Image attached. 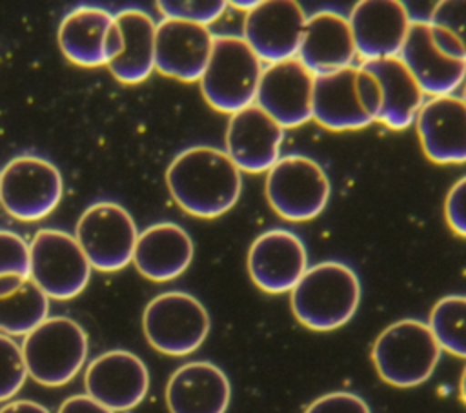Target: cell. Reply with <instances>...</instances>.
Returning a JSON list of instances; mask_svg holds the SVG:
<instances>
[{"label":"cell","mask_w":466,"mask_h":413,"mask_svg":"<svg viewBox=\"0 0 466 413\" xmlns=\"http://www.w3.org/2000/svg\"><path fill=\"white\" fill-rule=\"evenodd\" d=\"M360 67L370 71L379 82L380 113L377 122L395 131L410 127L424 104V93L400 58L368 60Z\"/></svg>","instance_id":"24"},{"label":"cell","mask_w":466,"mask_h":413,"mask_svg":"<svg viewBox=\"0 0 466 413\" xmlns=\"http://www.w3.org/2000/svg\"><path fill=\"white\" fill-rule=\"evenodd\" d=\"M113 15L100 7L82 5L69 11L58 27V45L67 60L82 67L106 65L104 40Z\"/></svg>","instance_id":"26"},{"label":"cell","mask_w":466,"mask_h":413,"mask_svg":"<svg viewBox=\"0 0 466 413\" xmlns=\"http://www.w3.org/2000/svg\"><path fill=\"white\" fill-rule=\"evenodd\" d=\"M459 395H461V400L466 404V366H464L462 375H461V382H459Z\"/></svg>","instance_id":"40"},{"label":"cell","mask_w":466,"mask_h":413,"mask_svg":"<svg viewBox=\"0 0 466 413\" xmlns=\"http://www.w3.org/2000/svg\"><path fill=\"white\" fill-rule=\"evenodd\" d=\"M91 266L76 238L60 229H40L29 242V278L47 298L69 300L84 291Z\"/></svg>","instance_id":"8"},{"label":"cell","mask_w":466,"mask_h":413,"mask_svg":"<svg viewBox=\"0 0 466 413\" xmlns=\"http://www.w3.org/2000/svg\"><path fill=\"white\" fill-rule=\"evenodd\" d=\"M113 18L122 35V51L107 67L122 84L144 82L155 69L157 24L140 9H124Z\"/></svg>","instance_id":"25"},{"label":"cell","mask_w":466,"mask_h":413,"mask_svg":"<svg viewBox=\"0 0 466 413\" xmlns=\"http://www.w3.org/2000/svg\"><path fill=\"white\" fill-rule=\"evenodd\" d=\"M284 129L258 106L244 107L229 116L226 153L240 171L264 173L280 158Z\"/></svg>","instance_id":"17"},{"label":"cell","mask_w":466,"mask_h":413,"mask_svg":"<svg viewBox=\"0 0 466 413\" xmlns=\"http://www.w3.org/2000/svg\"><path fill=\"white\" fill-rule=\"evenodd\" d=\"M289 293L291 311L304 327L333 331L357 313L360 280L344 262L324 260L308 267Z\"/></svg>","instance_id":"2"},{"label":"cell","mask_w":466,"mask_h":413,"mask_svg":"<svg viewBox=\"0 0 466 413\" xmlns=\"http://www.w3.org/2000/svg\"><path fill=\"white\" fill-rule=\"evenodd\" d=\"M60 198V171L46 158L20 155L0 171V204L18 220L35 222L47 217Z\"/></svg>","instance_id":"10"},{"label":"cell","mask_w":466,"mask_h":413,"mask_svg":"<svg viewBox=\"0 0 466 413\" xmlns=\"http://www.w3.org/2000/svg\"><path fill=\"white\" fill-rule=\"evenodd\" d=\"M193 253V240L184 227L173 222H158L138 233L133 264L146 278L167 282L189 267Z\"/></svg>","instance_id":"23"},{"label":"cell","mask_w":466,"mask_h":413,"mask_svg":"<svg viewBox=\"0 0 466 413\" xmlns=\"http://www.w3.org/2000/svg\"><path fill=\"white\" fill-rule=\"evenodd\" d=\"M441 353L442 349L426 322L402 318L375 338L371 360L386 384L415 388L433 375Z\"/></svg>","instance_id":"4"},{"label":"cell","mask_w":466,"mask_h":413,"mask_svg":"<svg viewBox=\"0 0 466 413\" xmlns=\"http://www.w3.org/2000/svg\"><path fill=\"white\" fill-rule=\"evenodd\" d=\"M58 413H115V411L107 409L106 406H102L100 402L93 400L87 395H75L66 398L60 404Z\"/></svg>","instance_id":"35"},{"label":"cell","mask_w":466,"mask_h":413,"mask_svg":"<svg viewBox=\"0 0 466 413\" xmlns=\"http://www.w3.org/2000/svg\"><path fill=\"white\" fill-rule=\"evenodd\" d=\"M269 207L289 222L319 217L328 206L331 186L319 162L306 155H284L266 175Z\"/></svg>","instance_id":"7"},{"label":"cell","mask_w":466,"mask_h":413,"mask_svg":"<svg viewBox=\"0 0 466 413\" xmlns=\"http://www.w3.org/2000/svg\"><path fill=\"white\" fill-rule=\"evenodd\" d=\"M231 400L228 375L208 360H193L173 371L166 386L169 413H226Z\"/></svg>","instance_id":"21"},{"label":"cell","mask_w":466,"mask_h":413,"mask_svg":"<svg viewBox=\"0 0 466 413\" xmlns=\"http://www.w3.org/2000/svg\"><path fill=\"white\" fill-rule=\"evenodd\" d=\"M462 100H464V104H466V86H464V93H462V96H461Z\"/></svg>","instance_id":"41"},{"label":"cell","mask_w":466,"mask_h":413,"mask_svg":"<svg viewBox=\"0 0 466 413\" xmlns=\"http://www.w3.org/2000/svg\"><path fill=\"white\" fill-rule=\"evenodd\" d=\"M25 280L20 275H0V298L15 293Z\"/></svg>","instance_id":"38"},{"label":"cell","mask_w":466,"mask_h":413,"mask_svg":"<svg viewBox=\"0 0 466 413\" xmlns=\"http://www.w3.org/2000/svg\"><path fill=\"white\" fill-rule=\"evenodd\" d=\"M25 377L27 369L20 346L9 335L0 333V402L15 397L24 386Z\"/></svg>","instance_id":"31"},{"label":"cell","mask_w":466,"mask_h":413,"mask_svg":"<svg viewBox=\"0 0 466 413\" xmlns=\"http://www.w3.org/2000/svg\"><path fill=\"white\" fill-rule=\"evenodd\" d=\"M164 18L182 20L198 25H209L228 9L226 0H160L157 2Z\"/></svg>","instance_id":"30"},{"label":"cell","mask_w":466,"mask_h":413,"mask_svg":"<svg viewBox=\"0 0 466 413\" xmlns=\"http://www.w3.org/2000/svg\"><path fill=\"white\" fill-rule=\"evenodd\" d=\"M415 126L420 147L431 162H466V104L461 96H431L422 104Z\"/></svg>","instance_id":"19"},{"label":"cell","mask_w":466,"mask_h":413,"mask_svg":"<svg viewBox=\"0 0 466 413\" xmlns=\"http://www.w3.org/2000/svg\"><path fill=\"white\" fill-rule=\"evenodd\" d=\"M0 413H49L42 404L33 400H13L0 408Z\"/></svg>","instance_id":"37"},{"label":"cell","mask_w":466,"mask_h":413,"mask_svg":"<svg viewBox=\"0 0 466 413\" xmlns=\"http://www.w3.org/2000/svg\"><path fill=\"white\" fill-rule=\"evenodd\" d=\"M0 275L29 278V244L7 229H0Z\"/></svg>","instance_id":"32"},{"label":"cell","mask_w":466,"mask_h":413,"mask_svg":"<svg viewBox=\"0 0 466 413\" xmlns=\"http://www.w3.org/2000/svg\"><path fill=\"white\" fill-rule=\"evenodd\" d=\"M308 269L304 242L291 231L275 227L260 233L248 251L253 284L271 295L291 291Z\"/></svg>","instance_id":"12"},{"label":"cell","mask_w":466,"mask_h":413,"mask_svg":"<svg viewBox=\"0 0 466 413\" xmlns=\"http://www.w3.org/2000/svg\"><path fill=\"white\" fill-rule=\"evenodd\" d=\"M428 326L442 351L466 358V295H446L437 300Z\"/></svg>","instance_id":"28"},{"label":"cell","mask_w":466,"mask_h":413,"mask_svg":"<svg viewBox=\"0 0 466 413\" xmlns=\"http://www.w3.org/2000/svg\"><path fill=\"white\" fill-rule=\"evenodd\" d=\"M306 20L295 0H264L246 13L242 38L268 65L291 60L297 58Z\"/></svg>","instance_id":"11"},{"label":"cell","mask_w":466,"mask_h":413,"mask_svg":"<svg viewBox=\"0 0 466 413\" xmlns=\"http://www.w3.org/2000/svg\"><path fill=\"white\" fill-rule=\"evenodd\" d=\"M166 184L173 200L200 218L228 213L242 191L240 169L226 151L211 146L180 151L166 171Z\"/></svg>","instance_id":"1"},{"label":"cell","mask_w":466,"mask_h":413,"mask_svg":"<svg viewBox=\"0 0 466 413\" xmlns=\"http://www.w3.org/2000/svg\"><path fill=\"white\" fill-rule=\"evenodd\" d=\"M355 56L351 27L344 15L320 9L308 16L297 58L313 76L351 67Z\"/></svg>","instance_id":"20"},{"label":"cell","mask_w":466,"mask_h":413,"mask_svg":"<svg viewBox=\"0 0 466 413\" xmlns=\"http://www.w3.org/2000/svg\"><path fill=\"white\" fill-rule=\"evenodd\" d=\"M357 56L364 62L399 56L410 29V13L399 0H360L348 16Z\"/></svg>","instance_id":"15"},{"label":"cell","mask_w":466,"mask_h":413,"mask_svg":"<svg viewBox=\"0 0 466 413\" xmlns=\"http://www.w3.org/2000/svg\"><path fill=\"white\" fill-rule=\"evenodd\" d=\"M142 329L157 351L184 357L204 344L211 318L197 297L184 291H166L146 306Z\"/></svg>","instance_id":"6"},{"label":"cell","mask_w":466,"mask_h":413,"mask_svg":"<svg viewBox=\"0 0 466 413\" xmlns=\"http://www.w3.org/2000/svg\"><path fill=\"white\" fill-rule=\"evenodd\" d=\"M313 82L315 76L299 58L269 64L262 69L255 106L282 129L299 127L311 120Z\"/></svg>","instance_id":"14"},{"label":"cell","mask_w":466,"mask_h":413,"mask_svg":"<svg viewBox=\"0 0 466 413\" xmlns=\"http://www.w3.org/2000/svg\"><path fill=\"white\" fill-rule=\"evenodd\" d=\"M311 120L329 131H351L373 124L362 104L355 65L315 76Z\"/></svg>","instance_id":"22"},{"label":"cell","mask_w":466,"mask_h":413,"mask_svg":"<svg viewBox=\"0 0 466 413\" xmlns=\"http://www.w3.org/2000/svg\"><path fill=\"white\" fill-rule=\"evenodd\" d=\"M428 24L431 38L441 51L466 60V0L437 2Z\"/></svg>","instance_id":"29"},{"label":"cell","mask_w":466,"mask_h":413,"mask_svg":"<svg viewBox=\"0 0 466 413\" xmlns=\"http://www.w3.org/2000/svg\"><path fill=\"white\" fill-rule=\"evenodd\" d=\"M262 62L242 36H213L208 65L200 76L204 100L220 113H237L255 104Z\"/></svg>","instance_id":"3"},{"label":"cell","mask_w":466,"mask_h":413,"mask_svg":"<svg viewBox=\"0 0 466 413\" xmlns=\"http://www.w3.org/2000/svg\"><path fill=\"white\" fill-rule=\"evenodd\" d=\"M399 58L430 96L453 95L466 80V60L441 51L424 20H411Z\"/></svg>","instance_id":"18"},{"label":"cell","mask_w":466,"mask_h":413,"mask_svg":"<svg viewBox=\"0 0 466 413\" xmlns=\"http://www.w3.org/2000/svg\"><path fill=\"white\" fill-rule=\"evenodd\" d=\"M27 375L42 386H64L84 366L87 335L73 318L47 317L20 346Z\"/></svg>","instance_id":"5"},{"label":"cell","mask_w":466,"mask_h":413,"mask_svg":"<svg viewBox=\"0 0 466 413\" xmlns=\"http://www.w3.org/2000/svg\"><path fill=\"white\" fill-rule=\"evenodd\" d=\"M122 51V35H120V29L116 27L115 24V18H113V24L109 25L107 29V35H106V40H104V55H106V65L116 58Z\"/></svg>","instance_id":"36"},{"label":"cell","mask_w":466,"mask_h":413,"mask_svg":"<svg viewBox=\"0 0 466 413\" xmlns=\"http://www.w3.org/2000/svg\"><path fill=\"white\" fill-rule=\"evenodd\" d=\"M49 298L27 278L15 293L0 298V331L4 335H27L47 318Z\"/></svg>","instance_id":"27"},{"label":"cell","mask_w":466,"mask_h":413,"mask_svg":"<svg viewBox=\"0 0 466 413\" xmlns=\"http://www.w3.org/2000/svg\"><path fill=\"white\" fill-rule=\"evenodd\" d=\"M75 238L91 267L111 273L133 260L138 231L122 206L96 202L80 215Z\"/></svg>","instance_id":"9"},{"label":"cell","mask_w":466,"mask_h":413,"mask_svg":"<svg viewBox=\"0 0 466 413\" xmlns=\"http://www.w3.org/2000/svg\"><path fill=\"white\" fill-rule=\"evenodd\" d=\"M444 218L453 233L466 238V176L450 187L444 200Z\"/></svg>","instance_id":"34"},{"label":"cell","mask_w":466,"mask_h":413,"mask_svg":"<svg viewBox=\"0 0 466 413\" xmlns=\"http://www.w3.org/2000/svg\"><path fill=\"white\" fill-rule=\"evenodd\" d=\"M87 397L111 411L138 406L149 389V373L142 358L126 349H113L93 358L84 375Z\"/></svg>","instance_id":"13"},{"label":"cell","mask_w":466,"mask_h":413,"mask_svg":"<svg viewBox=\"0 0 466 413\" xmlns=\"http://www.w3.org/2000/svg\"><path fill=\"white\" fill-rule=\"evenodd\" d=\"M228 4L233 5V7H237V9H242V11L249 13V11L255 9L260 2H258V0H233V2H228Z\"/></svg>","instance_id":"39"},{"label":"cell","mask_w":466,"mask_h":413,"mask_svg":"<svg viewBox=\"0 0 466 413\" xmlns=\"http://www.w3.org/2000/svg\"><path fill=\"white\" fill-rule=\"evenodd\" d=\"M304 413H371L368 402L350 391H333L315 398Z\"/></svg>","instance_id":"33"},{"label":"cell","mask_w":466,"mask_h":413,"mask_svg":"<svg viewBox=\"0 0 466 413\" xmlns=\"http://www.w3.org/2000/svg\"><path fill=\"white\" fill-rule=\"evenodd\" d=\"M213 47L209 27L164 18L155 29V69L180 82H198Z\"/></svg>","instance_id":"16"}]
</instances>
